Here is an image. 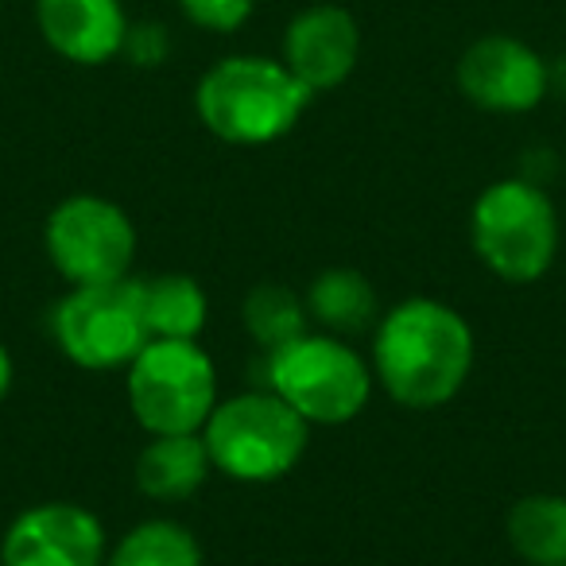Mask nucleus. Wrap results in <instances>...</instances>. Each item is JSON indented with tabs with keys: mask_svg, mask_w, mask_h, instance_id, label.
Segmentation results:
<instances>
[{
	"mask_svg": "<svg viewBox=\"0 0 566 566\" xmlns=\"http://www.w3.org/2000/svg\"><path fill=\"white\" fill-rule=\"evenodd\" d=\"M478 342L450 303L416 300L396 303L373 331V377L400 408L431 411L450 403L473 373Z\"/></svg>",
	"mask_w": 566,
	"mask_h": 566,
	"instance_id": "f257e3e1",
	"label": "nucleus"
},
{
	"mask_svg": "<svg viewBox=\"0 0 566 566\" xmlns=\"http://www.w3.org/2000/svg\"><path fill=\"white\" fill-rule=\"evenodd\" d=\"M311 90L295 78L283 59L229 55L202 74L195 105L202 125L221 144L260 148L287 136L311 105Z\"/></svg>",
	"mask_w": 566,
	"mask_h": 566,
	"instance_id": "f03ea898",
	"label": "nucleus"
},
{
	"mask_svg": "<svg viewBox=\"0 0 566 566\" xmlns=\"http://www.w3.org/2000/svg\"><path fill=\"white\" fill-rule=\"evenodd\" d=\"M202 439L221 478L241 485H268L287 478L303 462L311 423L272 388H252L218 400L202 427Z\"/></svg>",
	"mask_w": 566,
	"mask_h": 566,
	"instance_id": "7ed1b4c3",
	"label": "nucleus"
},
{
	"mask_svg": "<svg viewBox=\"0 0 566 566\" xmlns=\"http://www.w3.org/2000/svg\"><path fill=\"white\" fill-rule=\"evenodd\" d=\"M264 357V388L292 403L311 427L354 423L377 388L373 361H365L338 334L307 331Z\"/></svg>",
	"mask_w": 566,
	"mask_h": 566,
	"instance_id": "20e7f679",
	"label": "nucleus"
},
{
	"mask_svg": "<svg viewBox=\"0 0 566 566\" xmlns=\"http://www.w3.org/2000/svg\"><path fill=\"white\" fill-rule=\"evenodd\" d=\"M558 210L547 190L527 179H496L470 210L478 260L504 283H535L558 256Z\"/></svg>",
	"mask_w": 566,
	"mask_h": 566,
	"instance_id": "39448f33",
	"label": "nucleus"
},
{
	"mask_svg": "<svg viewBox=\"0 0 566 566\" xmlns=\"http://www.w3.org/2000/svg\"><path fill=\"white\" fill-rule=\"evenodd\" d=\"M128 411L148 434H198L218 408V369L198 338H151L128 365Z\"/></svg>",
	"mask_w": 566,
	"mask_h": 566,
	"instance_id": "423d86ee",
	"label": "nucleus"
},
{
	"mask_svg": "<svg viewBox=\"0 0 566 566\" xmlns=\"http://www.w3.org/2000/svg\"><path fill=\"white\" fill-rule=\"evenodd\" d=\"M51 338L59 354L90 373L128 369L151 342L144 323L140 280L125 275L113 283L71 287L51 311Z\"/></svg>",
	"mask_w": 566,
	"mask_h": 566,
	"instance_id": "0eeeda50",
	"label": "nucleus"
},
{
	"mask_svg": "<svg viewBox=\"0 0 566 566\" xmlns=\"http://www.w3.org/2000/svg\"><path fill=\"white\" fill-rule=\"evenodd\" d=\"M43 249L71 287L113 283L133 275L136 226L113 198L71 195L48 213Z\"/></svg>",
	"mask_w": 566,
	"mask_h": 566,
	"instance_id": "6e6552de",
	"label": "nucleus"
},
{
	"mask_svg": "<svg viewBox=\"0 0 566 566\" xmlns=\"http://www.w3.org/2000/svg\"><path fill=\"white\" fill-rule=\"evenodd\" d=\"M105 555L102 520L74 501L32 504L0 539V566H105Z\"/></svg>",
	"mask_w": 566,
	"mask_h": 566,
	"instance_id": "1a4fd4ad",
	"label": "nucleus"
},
{
	"mask_svg": "<svg viewBox=\"0 0 566 566\" xmlns=\"http://www.w3.org/2000/svg\"><path fill=\"white\" fill-rule=\"evenodd\" d=\"M547 63L512 35H481L458 59V90L485 113H532L547 97Z\"/></svg>",
	"mask_w": 566,
	"mask_h": 566,
	"instance_id": "9d476101",
	"label": "nucleus"
},
{
	"mask_svg": "<svg viewBox=\"0 0 566 566\" xmlns=\"http://www.w3.org/2000/svg\"><path fill=\"white\" fill-rule=\"evenodd\" d=\"M361 59V32L342 4H311L283 32V66L311 90L326 94L354 74Z\"/></svg>",
	"mask_w": 566,
	"mask_h": 566,
	"instance_id": "9b49d317",
	"label": "nucleus"
},
{
	"mask_svg": "<svg viewBox=\"0 0 566 566\" xmlns=\"http://www.w3.org/2000/svg\"><path fill=\"white\" fill-rule=\"evenodd\" d=\"M35 24L59 59L78 66L109 63L128 40L120 0H35Z\"/></svg>",
	"mask_w": 566,
	"mask_h": 566,
	"instance_id": "f8f14e48",
	"label": "nucleus"
},
{
	"mask_svg": "<svg viewBox=\"0 0 566 566\" xmlns=\"http://www.w3.org/2000/svg\"><path fill=\"white\" fill-rule=\"evenodd\" d=\"M213 462L198 434H148L144 450L136 454V489L148 501L179 504L190 501L210 481Z\"/></svg>",
	"mask_w": 566,
	"mask_h": 566,
	"instance_id": "ddd939ff",
	"label": "nucleus"
},
{
	"mask_svg": "<svg viewBox=\"0 0 566 566\" xmlns=\"http://www.w3.org/2000/svg\"><path fill=\"white\" fill-rule=\"evenodd\" d=\"M303 303H307L315 331L338 334V338H354V334L377 326L380 318L377 287L357 268H326V272H318L307 283Z\"/></svg>",
	"mask_w": 566,
	"mask_h": 566,
	"instance_id": "4468645a",
	"label": "nucleus"
},
{
	"mask_svg": "<svg viewBox=\"0 0 566 566\" xmlns=\"http://www.w3.org/2000/svg\"><path fill=\"white\" fill-rule=\"evenodd\" d=\"M144 323L151 338H198L210 318V300L195 275L164 272L140 280Z\"/></svg>",
	"mask_w": 566,
	"mask_h": 566,
	"instance_id": "2eb2a0df",
	"label": "nucleus"
},
{
	"mask_svg": "<svg viewBox=\"0 0 566 566\" xmlns=\"http://www.w3.org/2000/svg\"><path fill=\"white\" fill-rule=\"evenodd\" d=\"M509 543L527 566H566V496L532 493L509 512Z\"/></svg>",
	"mask_w": 566,
	"mask_h": 566,
	"instance_id": "dca6fc26",
	"label": "nucleus"
},
{
	"mask_svg": "<svg viewBox=\"0 0 566 566\" xmlns=\"http://www.w3.org/2000/svg\"><path fill=\"white\" fill-rule=\"evenodd\" d=\"M105 566H202V543L179 520H144L105 555Z\"/></svg>",
	"mask_w": 566,
	"mask_h": 566,
	"instance_id": "f3484780",
	"label": "nucleus"
},
{
	"mask_svg": "<svg viewBox=\"0 0 566 566\" xmlns=\"http://www.w3.org/2000/svg\"><path fill=\"white\" fill-rule=\"evenodd\" d=\"M241 323L264 354H272V349L287 346V342L303 338L311 331L307 303L287 283H256L241 303Z\"/></svg>",
	"mask_w": 566,
	"mask_h": 566,
	"instance_id": "a211bd4d",
	"label": "nucleus"
},
{
	"mask_svg": "<svg viewBox=\"0 0 566 566\" xmlns=\"http://www.w3.org/2000/svg\"><path fill=\"white\" fill-rule=\"evenodd\" d=\"M179 12L202 32H237L252 17L256 0H175Z\"/></svg>",
	"mask_w": 566,
	"mask_h": 566,
	"instance_id": "6ab92c4d",
	"label": "nucleus"
},
{
	"mask_svg": "<svg viewBox=\"0 0 566 566\" xmlns=\"http://www.w3.org/2000/svg\"><path fill=\"white\" fill-rule=\"evenodd\" d=\"M125 51H128V59H136V63H164V55H167V35L159 32L156 24L128 28Z\"/></svg>",
	"mask_w": 566,
	"mask_h": 566,
	"instance_id": "aec40b11",
	"label": "nucleus"
},
{
	"mask_svg": "<svg viewBox=\"0 0 566 566\" xmlns=\"http://www.w3.org/2000/svg\"><path fill=\"white\" fill-rule=\"evenodd\" d=\"M12 380H17V365H12L9 346H4V342H0V403L9 400V392H12Z\"/></svg>",
	"mask_w": 566,
	"mask_h": 566,
	"instance_id": "412c9836",
	"label": "nucleus"
}]
</instances>
